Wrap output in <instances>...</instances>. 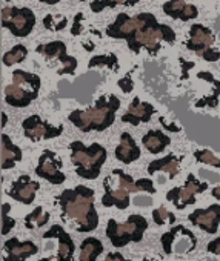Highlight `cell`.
Listing matches in <instances>:
<instances>
[{
  "label": "cell",
  "instance_id": "cell-1",
  "mask_svg": "<svg viewBox=\"0 0 220 261\" xmlns=\"http://www.w3.org/2000/svg\"><path fill=\"white\" fill-rule=\"evenodd\" d=\"M106 36L116 40H125L134 54H139L145 48L154 56L160 51L162 42L176 43V31L168 25L159 23L151 13H140L137 16L119 14L111 25L106 27Z\"/></svg>",
  "mask_w": 220,
  "mask_h": 261
},
{
  "label": "cell",
  "instance_id": "cell-2",
  "mask_svg": "<svg viewBox=\"0 0 220 261\" xmlns=\"http://www.w3.org/2000/svg\"><path fill=\"white\" fill-rule=\"evenodd\" d=\"M63 218L76 223L79 232H91L99 226V214L94 206V191L83 185L74 189H65L59 197Z\"/></svg>",
  "mask_w": 220,
  "mask_h": 261
},
{
  "label": "cell",
  "instance_id": "cell-3",
  "mask_svg": "<svg viewBox=\"0 0 220 261\" xmlns=\"http://www.w3.org/2000/svg\"><path fill=\"white\" fill-rule=\"evenodd\" d=\"M120 100L117 95L111 94L109 97L102 95L94 106L80 111L76 109L68 115V120L82 133H91V130H102L111 127L116 121V114L120 109Z\"/></svg>",
  "mask_w": 220,
  "mask_h": 261
},
{
  "label": "cell",
  "instance_id": "cell-4",
  "mask_svg": "<svg viewBox=\"0 0 220 261\" xmlns=\"http://www.w3.org/2000/svg\"><path fill=\"white\" fill-rule=\"evenodd\" d=\"M69 149L71 162L76 166V174L85 180H95L106 162V149L99 143H92L88 148L82 142H72L69 145Z\"/></svg>",
  "mask_w": 220,
  "mask_h": 261
},
{
  "label": "cell",
  "instance_id": "cell-5",
  "mask_svg": "<svg viewBox=\"0 0 220 261\" xmlns=\"http://www.w3.org/2000/svg\"><path fill=\"white\" fill-rule=\"evenodd\" d=\"M42 80L37 74L16 69L13 72V83L5 88V101L14 108L30 106L40 92Z\"/></svg>",
  "mask_w": 220,
  "mask_h": 261
},
{
  "label": "cell",
  "instance_id": "cell-6",
  "mask_svg": "<svg viewBox=\"0 0 220 261\" xmlns=\"http://www.w3.org/2000/svg\"><path fill=\"white\" fill-rule=\"evenodd\" d=\"M148 229V221L145 217L139 214H133L128 217L125 223H117L116 220H109L106 224V237L114 247H125L130 243L142 241L145 232Z\"/></svg>",
  "mask_w": 220,
  "mask_h": 261
},
{
  "label": "cell",
  "instance_id": "cell-7",
  "mask_svg": "<svg viewBox=\"0 0 220 261\" xmlns=\"http://www.w3.org/2000/svg\"><path fill=\"white\" fill-rule=\"evenodd\" d=\"M2 27L16 37H27L36 27V14L30 8L7 7L2 10Z\"/></svg>",
  "mask_w": 220,
  "mask_h": 261
},
{
  "label": "cell",
  "instance_id": "cell-8",
  "mask_svg": "<svg viewBox=\"0 0 220 261\" xmlns=\"http://www.w3.org/2000/svg\"><path fill=\"white\" fill-rule=\"evenodd\" d=\"M36 53L42 54L46 60H57L60 62L62 68L57 69L59 75H74L76 69H77V59L69 56L66 53V45L60 40H54L50 43H43L39 45L36 48Z\"/></svg>",
  "mask_w": 220,
  "mask_h": 261
},
{
  "label": "cell",
  "instance_id": "cell-9",
  "mask_svg": "<svg viewBox=\"0 0 220 261\" xmlns=\"http://www.w3.org/2000/svg\"><path fill=\"white\" fill-rule=\"evenodd\" d=\"M208 189V183H202L195 178L194 174H188L186 181L182 188H173L166 192V200L171 201L177 209H185L189 204L195 203V195Z\"/></svg>",
  "mask_w": 220,
  "mask_h": 261
},
{
  "label": "cell",
  "instance_id": "cell-10",
  "mask_svg": "<svg viewBox=\"0 0 220 261\" xmlns=\"http://www.w3.org/2000/svg\"><path fill=\"white\" fill-rule=\"evenodd\" d=\"M23 127V134L27 139L33 140V142H39V140H51L59 137L63 133V126H53L48 121H43L40 118V115L33 114L28 118L23 120L22 123Z\"/></svg>",
  "mask_w": 220,
  "mask_h": 261
},
{
  "label": "cell",
  "instance_id": "cell-11",
  "mask_svg": "<svg viewBox=\"0 0 220 261\" xmlns=\"http://www.w3.org/2000/svg\"><path fill=\"white\" fill-rule=\"evenodd\" d=\"M36 175L50 181L51 185L65 183L66 177L62 172V160L56 155V152L45 149L39 157V165L36 166Z\"/></svg>",
  "mask_w": 220,
  "mask_h": 261
},
{
  "label": "cell",
  "instance_id": "cell-12",
  "mask_svg": "<svg viewBox=\"0 0 220 261\" xmlns=\"http://www.w3.org/2000/svg\"><path fill=\"white\" fill-rule=\"evenodd\" d=\"M160 243H162V247H163L165 253H168V255H171L173 252H176V253H188V252L195 249L197 238L189 229L185 227L183 233H182V238L177 240L176 227H173L171 230H168V232H165L162 235Z\"/></svg>",
  "mask_w": 220,
  "mask_h": 261
},
{
  "label": "cell",
  "instance_id": "cell-13",
  "mask_svg": "<svg viewBox=\"0 0 220 261\" xmlns=\"http://www.w3.org/2000/svg\"><path fill=\"white\" fill-rule=\"evenodd\" d=\"M188 220L208 233H215L220 224V204H211L208 209H195Z\"/></svg>",
  "mask_w": 220,
  "mask_h": 261
},
{
  "label": "cell",
  "instance_id": "cell-14",
  "mask_svg": "<svg viewBox=\"0 0 220 261\" xmlns=\"http://www.w3.org/2000/svg\"><path fill=\"white\" fill-rule=\"evenodd\" d=\"M40 189V185L30 178V175H20L10 188L8 195L14 198L19 203L23 204H33L37 191Z\"/></svg>",
  "mask_w": 220,
  "mask_h": 261
},
{
  "label": "cell",
  "instance_id": "cell-15",
  "mask_svg": "<svg viewBox=\"0 0 220 261\" xmlns=\"http://www.w3.org/2000/svg\"><path fill=\"white\" fill-rule=\"evenodd\" d=\"M154 112H156V108L151 103L142 101L139 97H136L130 103L128 111L122 115V121L130 123L133 126H139L140 123H148L153 118Z\"/></svg>",
  "mask_w": 220,
  "mask_h": 261
},
{
  "label": "cell",
  "instance_id": "cell-16",
  "mask_svg": "<svg viewBox=\"0 0 220 261\" xmlns=\"http://www.w3.org/2000/svg\"><path fill=\"white\" fill-rule=\"evenodd\" d=\"M43 238H57L59 240V252H57V259L56 261H72L74 258V250L76 244L69 233L59 224H54L50 230L43 233Z\"/></svg>",
  "mask_w": 220,
  "mask_h": 261
},
{
  "label": "cell",
  "instance_id": "cell-17",
  "mask_svg": "<svg viewBox=\"0 0 220 261\" xmlns=\"http://www.w3.org/2000/svg\"><path fill=\"white\" fill-rule=\"evenodd\" d=\"M4 261H27L30 256L39 252V247L33 241H19L17 238H10L5 241Z\"/></svg>",
  "mask_w": 220,
  "mask_h": 261
},
{
  "label": "cell",
  "instance_id": "cell-18",
  "mask_svg": "<svg viewBox=\"0 0 220 261\" xmlns=\"http://www.w3.org/2000/svg\"><path fill=\"white\" fill-rule=\"evenodd\" d=\"M212 45H214V36H212L211 30H208L206 27H203L200 23H194L189 28V39L185 43V46L189 51H192L199 56L202 51L211 48Z\"/></svg>",
  "mask_w": 220,
  "mask_h": 261
},
{
  "label": "cell",
  "instance_id": "cell-19",
  "mask_svg": "<svg viewBox=\"0 0 220 261\" xmlns=\"http://www.w3.org/2000/svg\"><path fill=\"white\" fill-rule=\"evenodd\" d=\"M103 188H105V194L102 197V204L105 207H113L116 206L117 209L124 211L130 206L131 200H130V192L124 188L119 189H113L111 188V178L106 177L103 181Z\"/></svg>",
  "mask_w": 220,
  "mask_h": 261
},
{
  "label": "cell",
  "instance_id": "cell-20",
  "mask_svg": "<svg viewBox=\"0 0 220 261\" xmlns=\"http://www.w3.org/2000/svg\"><path fill=\"white\" fill-rule=\"evenodd\" d=\"M163 13L171 19L189 22L199 16V10L195 5L186 4L185 0H168L163 5Z\"/></svg>",
  "mask_w": 220,
  "mask_h": 261
},
{
  "label": "cell",
  "instance_id": "cell-21",
  "mask_svg": "<svg viewBox=\"0 0 220 261\" xmlns=\"http://www.w3.org/2000/svg\"><path fill=\"white\" fill-rule=\"evenodd\" d=\"M23 152L22 149L13 143L11 137L4 134L2 142H0V162H2V169H13L16 163L22 162Z\"/></svg>",
  "mask_w": 220,
  "mask_h": 261
},
{
  "label": "cell",
  "instance_id": "cell-22",
  "mask_svg": "<svg viewBox=\"0 0 220 261\" xmlns=\"http://www.w3.org/2000/svg\"><path fill=\"white\" fill-rule=\"evenodd\" d=\"M114 154H116V159L125 165H130V163L140 159V149H139L137 143L134 142V139L131 137L130 133L120 134V143L116 148Z\"/></svg>",
  "mask_w": 220,
  "mask_h": 261
},
{
  "label": "cell",
  "instance_id": "cell-23",
  "mask_svg": "<svg viewBox=\"0 0 220 261\" xmlns=\"http://www.w3.org/2000/svg\"><path fill=\"white\" fill-rule=\"evenodd\" d=\"M113 175L119 177V188L127 189L128 192H148V194H156V188L153 180L150 178H139L134 181V178L128 174H125L120 169H114Z\"/></svg>",
  "mask_w": 220,
  "mask_h": 261
},
{
  "label": "cell",
  "instance_id": "cell-24",
  "mask_svg": "<svg viewBox=\"0 0 220 261\" xmlns=\"http://www.w3.org/2000/svg\"><path fill=\"white\" fill-rule=\"evenodd\" d=\"M182 157H176L173 154L159 159V160H153L148 165V174H157V172H166L169 175V178H176V175L179 174V165H180Z\"/></svg>",
  "mask_w": 220,
  "mask_h": 261
},
{
  "label": "cell",
  "instance_id": "cell-25",
  "mask_svg": "<svg viewBox=\"0 0 220 261\" xmlns=\"http://www.w3.org/2000/svg\"><path fill=\"white\" fill-rule=\"evenodd\" d=\"M171 143V137H168L165 133L159 129H151L142 137V145L151 152V154H160L165 151V148Z\"/></svg>",
  "mask_w": 220,
  "mask_h": 261
},
{
  "label": "cell",
  "instance_id": "cell-26",
  "mask_svg": "<svg viewBox=\"0 0 220 261\" xmlns=\"http://www.w3.org/2000/svg\"><path fill=\"white\" fill-rule=\"evenodd\" d=\"M197 77L200 80H206V82H211L212 83V92L211 95H206L203 98H200L199 101H195V108H217L218 105V98H220V80L214 79V75L211 72H206V71H200L197 74Z\"/></svg>",
  "mask_w": 220,
  "mask_h": 261
},
{
  "label": "cell",
  "instance_id": "cell-27",
  "mask_svg": "<svg viewBox=\"0 0 220 261\" xmlns=\"http://www.w3.org/2000/svg\"><path fill=\"white\" fill-rule=\"evenodd\" d=\"M102 252H103V244L100 240H97L94 237L85 238L80 244L79 261H95Z\"/></svg>",
  "mask_w": 220,
  "mask_h": 261
},
{
  "label": "cell",
  "instance_id": "cell-28",
  "mask_svg": "<svg viewBox=\"0 0 220 261\" xmlns=\"http://www.w3.org/2000/svg\"><path fill=\"white\" fill-rule=\"evenodd\" d=\"M140 2V0H92L89 4V8L92 13L99 14L102 13L103 10L106 8H116L119 5H124V7H134Z\"/></svg>",
  "mask_w": 220,
  "mask_h": 261
},
{
  "label": "cell",
  "instance_id": "cell-29",
  "mask_svg": "<svg viewBox=\"0 0 220 261\" xmlns=\"http://www.w3.org/2000/svg\"><path fill=\"white\" fill-rule=\"evenodd\" d=\"M50 221V214L43 212L42 206H37L31 214H28L25 217V227L27 229H36V227H42Z\"/></svg>",
  "mask_w": 220,
  "mask_h": 261
},
{
  "label": "cell",
  "instance_id": "cell-30",
  "mask_svg": "<svg viewBox=\"0 0 220 261\" xmlns=\"http://www.w3.org/2000/svg\"><path fill=\"white\" fill-rule=\"evenodd\" d=\"M95 66H106L111 71H119V59L116 57V54L109 53V54H102V56H94L89 63L88 68L92 69Z\"/></svg>",
  "mask_w": 220,
  "mask_h": 261
},
{
  "label": "cell",
  "instance_id": "cell-31",
  "mask_svg": "<svg viewBox=\"0 0 220 261\" xmlns=\"http://www.w3.org/2000/svg\"><path fill=\"white\" fill-rule=\"evenodd\" d=\"M28 56V48L25 45H16L11 48L8 53L4 54V65L5 66H13L16 63H20L27 59Z\"/></svg>",
  "mask_w": 220,
  "mask_h": 261
},
{
  "label": "cell",
  "instance_id": "cell-32",
  "mask_svg": "<svg viewBox=\"0 0 220 261\" xmlns=\"http://www.w3.org/2000/svg\"><path fill=\"white\" fill-rule=\"evenodd\" d=\"M194 159L199 162V163H205V165H209V166H214V168H220V159L215 157L209 149H199L194 152Z\"/></svg>",
  "mask_w": 220,
  "mask_h": 261
},
{
  "label": "cell",
  "instance_id": "cell-33",
  "mask_svg": "<svg viewBox=\"0 0 220 261\" xmlns=\"http://www.w3.org/2000/svg\"><path fill=\"white\" fill-rule=\"evenodd\" d=\"M153 220H154L156 224L162 226L165 223H171L173 224L176 221V217H174V214H171L169 211H166L165 206H160L159 209H154L153 211Z\"/></svg>",
  "mask_w": 220,
  "mask_h": 261
},
{
  "label": "cell",
  "instance_id": "cell-34",
  "mask_svg": "<svg viewBox=\"0 0 220 261\" xmlns=\"http://www.w3.org/2000/svg\"><path fill=\"white\" fill-rule=\"evenodd\" d=\"M10 209H11V206L8 203L2 204V235H8L10 230L16 226V220L8 215Z\"/></svg>",
  "mask_w": 220,
  "mask_h": 261
},
{
  "label": "cell",
  "instance_id": "cell-35",
  "mask_svg": "<svg viewBox=\"0 0 220 261\" xmlns=\"http://www.w3.org/2000/svg\"><path fill=\"white\" fill-rule=\"evenodd\" d=\"M66 23H68V19H66V17H63V20H62L60 23H53V16H46V17L43 19V25H45V28L50 30V31H62V30L66 27Z\"/></svg>",
  "mask_w": 220,
  "mask_h": 261
},
{
  "label": "cell",
  "instance_id": "cell-36",
  "mask_svg": "<svg viewBox=\"0 0 220 261\" xmlns=\"http://www.w3.org/2000/svg\"><path fill=\"white\" fill-rule=\"evenodd\" d=\"M117 85H119V88H120L125 94H130V92L134 89V82H133V77H131L130 72H128L125 77H122V79L117 82Z\"/></svg>",
  "mask_w": 220,
  "mask_h": 261
},
{
  "label": "cell",
  "instance_id": "cell-37",
  "mask_svg": "<svg viewBox=\"0 0 220 261\" xmlns=\"http://www.w3.org/2000/svg\"><path fill=\"white\" fill-rule=\"evenodd\" d=\"M199 57H202L203 60H206V62H209V63H214V62L220 60V51L212 49V48H208V49L202 51V53L199 54Z\"/></svg>",
  "mask_w": 220,
  "mask_h": 261
},
{
  "label": "cell",
  "instance_id": "cell-38",
  "mask_svg": "<svg viewBox=\"0 0 220 261\" xmlns=\"http://www.w3.org/2000/svg\"><path fill=\"white\" fill-rule=\"evenodd\" d=\"M83 19V14L82 13H77V16L74 17V23H72V30H71V34L72 36H79L82 33V27H80V20Z\"/></svg>",
  "mask_w": 220,
  "mask_h": 261
},
{
  "label": "cell",
  "instance_id": "cell-39",
  "mask_svg": "<svg viewBox=\"0 0 220 261\" xmlns=\"http://www.w3.org/2000/svg\"><path fill=\"white\" fill-rule=\"evenodd\" d=\"M206 250H208L209 253L220 255V238H215V240L209 241L208 246H206Z\"/></svg>",
  "mask_w": 220,
  "mask_h": 261
},
{
  "label": "cell",
  "instance_id": "cell-40",
  "mask_svg": "<svg viewBox=\"0 0 220 261\" xmlns=\"http://www.w3.org/2000/svg\"><path fill=\"white\" fill-rule=\"evenodd\" d=\"M180 63H182V79L186 80L189 77V69L194 68V63L192 62H186L183 59H180Z\"/></svg>",
  "mask_w": 220,
  "mask_h": 261
},
{
  "label": "cell",
  "instance_id": "cell-41",
  "mask_svg": "<svg viewBox=\"0 0 220 261\" xmlns=\"http://www.w3.org/2000/svg\"><path fill=\"white\" fill-rule=\"evenodd\" d=\"M103 261H131V259H127L122 253L119 252H113V253H108L106 258Z\"/></svg>",
  "mask_w": 220,
  "mask_h": 261
},
{
  "label": "cell",
  "instance_id": "cell-42",
  "mask_svg": "<svg viewBox=\"0 0 220 261\" xmlns=\"http://www.w3.org/2000/svg\"><path fill=\"white\" fill-rule=\"evenodd\" d=\"M159 121L163 124V127H165V129L171 130V133H180V127H179V126H174L173 123H166L165 117H160V118H159Z\"/></svg>",
  "mask_w": 220,
  "mask_h": 261
},
{
  "label": "cell",
  "instance_id": "cell-43",
  "mask_svg": "<svg viewBox=\"0 0 220 261\" xmlns=\"http://www.w3.org/2000/svg\"><path fill=\"white\" fill-rule=\"evenodd\" d=\"M199 174H200V177H203V178H209V181H212V183H217V181L220 180L218 175H214V172H208V171H205V169H200Z\"/></svg>",
  "mask_w": 220,
  "mask_h": 261
},
{
  "label": "cell",
  "instance_id": "cell-44",
  "mask_svg": "<svg viewBox=\"0 0 220 261\" xmlns=\"http://www.w3.org/2000/svg\"><path fill=\"white\" fill-rule=\"evenodd\" d=\"M151 203H153V200L148 198V197H137V198H134V204H137V206H150Z\"/></svg>",
  "mask_w": 220,
  "mask_h": 261
},
{
  "label": "cell",
  "instance_id": "cell-45",
  "mask_svg": "<svg viewBox=\"0 0 220 261\" xmlns=\"http://www.w3.org/2000/svg\"><path fill=\"white\" fill-rule=\"evenodd\" d=\"M211 195L214 197V198H217V200H220V185L218 186H215L212 191H211Z\"/></svg>",
  "mask_w": 220,
  "mask_h": 261
},
{
  "label": "cell",
  "instance_id": "cell-46",
  "mask_svg": "<svg viewBox=\"0 0 220 261\" xmlns=\"http://www.w3.org/2000/svg\"><path fill=\"white\" fill-rule=\"evenodd\" d=\"M42 4H46V5H56V4H59L60 0H40ZM79 2H86V0H79Z\"/></svg>",
  "mask_w": 220,
  "mask_h": 261
},
{
  "label": "cell",
  "instance_id": "cell-47",
  "mask_svg": "<svg viewBox=\"0 0 220 261\" xmlns=\"http://www.w3.org/2000/svg\"><path fill=\"white\" fill-rule=\"evenodd\" d=\"M7 120H8V118H7V114L4 112V114H2V127L7 126Z\"/></svg>",
  "mask_w": 220,
  "mask_h": 261
},
{
  "label": "cell",
  "instance_id": "cell-48",
  "mask_svg": "<svg viewBox=\"0 0 220 261\" xmlns=\"http://www.w3.org/2000/svg\"><path fill=\"white\" fill-rule=\"evenodd\" d=\"M5 2H11V0H5Z\"/></svg>",
  "mask_w": 220,
  "mask_h": 261
}]
</instances>
